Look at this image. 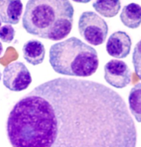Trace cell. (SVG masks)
<instances>
[{
  "instance_id": "6",
  "label": "cell",
  "mask_w": 141,
  "mask_h": 147,
  "mask_svg": "<svg viewBox=\"0 0 141 147\" xmlns=\"http://www.w3.org/2000/svg\"><path fill=\"white\" fill-rule=\"evenodd\" d=\"M131 75L128 65L122 61L111 59L105 65V80L115 88H123L129 85Z\"/></svg>"
},
{
  "instance_id": "12",
  "label": "cell",
  "mask_w": 141,
  "mask_h": 147,
  "mask_svg": "<svg viewBox=\"0 0 141 147\" xmlns=\"http://www.w3.org/2000/svg\"><path fill=\"white\" fill-rule=\"evenodd\" d=\"M129 108L138 123H141V83L135 85L129 92Z\"/></svg>"
},
{
  "instance_id": "13",
  "label": "cell",
  "mask_w": 141,
  "mask_h": 147,
  "mask_svg": "<svg viewBox=\"0 0 141 147\" xmlns=\"http://www.w3.org/2000/svg\"><path fill=\"white\" fill-rule=\"evenodd\" d=\"M132 63L135 73L141 80V40L135 46L132 55Z\"/></svg>"
},
{
  "instance_id": "17",
  "label": "cell",
  "mask_w": 141,
  "mask_h": 147,
  "mask_svg": "<svg viewBox=\"0 0 141 147\" xmlns=\"http://www.w3.org/2000/svg\"><path fill=\"white\" fill-rule=\"evenodd\" d=\"M1 24H2V23H1V20L0 19V26H1Z\"/></svg>"
},
{
  "instance_id": "9",
  "label": "cell",
  "mask_w": 141,
  "mask_h": 147,
  "mask_svg": "<svg viewBox=\"0 0 141 147\" xmlns=\"http://www.w3.org/2000/svg\"><path fill=\"white\" fill-rule=\"evenodd\" d=\"M22 51L26 61L33 65H37L43 63L45 49L41 41L37 40H31L24 44Z\"/></svg>"
},
{
  "instance_id": "10",
  "label": "cell",
  "mask_w": 141,
  "mask_h": 147,
  "mask_svg": "<svg viewBox=\"0 0 141 147\" xmlns=\"http://www.w3.org/2000/svg\"><path fill=\"white\" fill-rule=\"evenodd\" d=\"M120 18L125 26L132 29L138 28L141 24V6L132 3L124 6Z\"/></svg>"
},
{
  "instance_id": "15",
  "label": "cell",
  "mask_w": 141,
  "mask_h": 147,
  "mask_svg": "<svg viewBox=\"0 0 141 147\" xmlns=\"http://www.w3.org/2000/svg\"><path fill=\"white\" fill-rule=\"evenodd\" d=\"M3 46H2V45L1 42H0V55H1L2 52H3Z\"/></svg>"
},
{
  "instance_id": "7",
  "label": "cell",
  "mask_w": 141,
  "mask_h": 147,
  "mask_svg": "<svg viewBox=\"0 0 141 147\" xmlns=\"http://www.w3.org/2000/svg\"><path fill=\"white\" fill-rule=\"evenodd\" d=\"M132 41L129 35L125 31H118L109 37L106 49L109 55L119 59L125 58L129 55Z\"/></svg>"
},
{
  "instance_id": "16",
  "label": "cell",
  "mask_w": 141,
  "mask_h": 147,
  "mask_svg": "<svg viewBox=\"0 0 141 147\" xmlns=\"http://www.w3.org/2000/svg\"><path fill=\"white\" fill-rule=\"evenodd\" d=\"M1 77H2V74H1V71H0V81H1Z\"/></svg>"
},
{
  "instance_id": "2",
  "label": "cell",
  "mask_w": 141,
  "mask_h": 147,
  "mask_svg": "<svg viewBox=\"0 0 141 147\" xmlns=\"http://www.w3.org/2000/svg\"><path fill=\"white\" fill-rule=\"evenodd\" d=\"M74 15V7L67 0H30L22 18L23 26L32 35L60 41L71 32Z\"/></svg>"
},
{
  "instance_id": "4",
  "label": "cell",
  "mask_w": 141,
  "mask_h": 147,
  "mask_svg": "<svg viewBox=\"0 0 141 147\" xmlns=\"http://www.w3.org/2000/svg\"><path fill=\"white\" fill-rule=\"evenodd\" d=\"M80 35L88 43L99 46L104 42L108 34V25L96 13L87 11L80 16L78 22Z\"/></svg>"
},
{
  "instance_id": "11",
  "label": "cell",
  "mask_w": 141,
  "mask_h": 147,
  "mask_svg": "<svg viewBox=\"0 0 141 147\" xmlns=\"http://www.w3.org/2000/svg\"><path fill=\"white\" fill-rule=\"evenodd\" d=\"M94 9L106 18L116 16L121 9V2L119 0L97 1L93 3Z\"/></svg>"
},
{
  "instance_id": "1",
  "label": "cell",
  "mask_w": 141,
  "mask_h": 147,
  "mask_svg": "<svg viewBox=\"0 0 141 147\" xmlns=\"http://www.w3.org/2000/svg\"><path fill=\"white\" fill-rule=\"evenodd\" d=\"M12 147H136L137 130L123 97L98 82L58 78L14 105L7 123Z\"/></svg>"
},
{
  "instance_id": "3",
  "label": "cell",
  "mask_w": 141,
  "mask_h": 147,
  "mask_svg": "<svg viewBox=\"0 0 141 147\" xmlns=\"http://www.w3.org/2000/svg\"><path fill=\"white\" fill-rule=\"evenodd\" d=\"M49 62L57 73L83 78L95 73L99 63L95 49L76 37L52 45Z\"/></svg>"
},
{
  "instance_id": "5",
  "label": "cell",
  "mask_w": 141,
  "mask_h": 147,
  "mask_svg": "<svg viewBox=\"0 0 141 147\" xmlns=\"http://www.w3.org/2000/svg\"><path fill=\"white\" fill-rule=\"evenodd\" d=\"M31 82L30 71L22 62L11 63L3 70V85L11 91L20 92L26 90Z\"/></svg>"
},
{
  "instance_id": "8",
  "label": "cell",
  "mask_w": 141,
  "mask_h": 147,
  "mask_svg": "<svg viewBox=\"0 0 141 147\" xmlns=\"http://www.w3.org/2000/svg\"><path fill=\"white\" fill-rule=\"evenodd\" d=\"M23 6L19 0H0V18L6 24H18L23 12Z\"/></svg>"
},
{
  "instance_id": "14",
  "label": "cell",
  "mask_w": 141,
  "mask_h": 147,
  "mask_svg": "<svg viewBox=\"0 0 141 147\" xmlns=\"http://www.w3.org/2000/svg\"><path fill=\"white\" fill-rule=\"evenodd\" d=\"M16 31L11 25H5L0 28V39L3 42L10 43L14 39Z\"/></svg>"
}]
</instances>
